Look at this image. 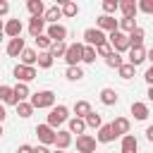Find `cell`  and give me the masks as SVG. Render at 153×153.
Returning a JSON list of instances; mask_svg holds the SVG:
<instances>
[{
    "instance_id": "cell-25",
    "label": "cell",
    "mask_w": 153,
    "mask_h": 153,
    "mask_svg": "<svg viewBox=\"0 0 153 153\" xmlns=\"http://www.w3.org/2000/svg\"><path fill=\"white\" fill-rule=\"evenodd\" d=\"M131 115H134L136 120H146V117H148V105H146V103H139V100L131 103Z\"/></svg>"
},
{
    "instance_id": "cell-45",
    "label": "cell",
    "mask_w": 153,
    "mask_h": 153,
    "mask_svg": "<svg viewBox=\"0 0 153 153\" xmlns=\"http://www.w3.org/2000/svg\"><path fill=\"white\" fill-rule=\"evenodd\" d=\"M7 12H10V2H7V0H0V17L7 14Z\"/></svg>"
},
{
    "instance_id": "cell-37",
    "label": "cell",
    "mask_w": 153,
    "mask_h": 153,
    "mask_svg": "<svg viewBox=\"0 0 153 153\" xmlns=\"http://www.w3.org/2000/svg\"><path fill=\"white\" fill-rule=\"evenodd\" d=\"M105 65L108 67H115V69H120L124 62H122V57H120V53H112L110 57H105Z\"/></svg>"
},
{
    "instance_id": "cell-49",
    "label": "cell",
    "mask_w": 153,
    "mask_h": 153,
    "mask_svg": "<svg viewBox=\"0 0 153 153\" xmlns=\"http://www.w3.org/2000/svg\"><path fill=\"white\" fill-rule=\"evenodd\" d=\"M146 60H151V65H153V48H151V50H146Z\"/></svg>"
},
{
    "instance_id": "cell-24",
    "label": "cell",
    "mask_w": 153,
    "mask_h": 153,
    "mask_svg": "<svg viewBox=\"0 0 153 153\" xmlns=\"http://www.w3.org/2000/svg\"><path fill=\"white\" fill-rule=\"evenodd\" d=\"M100 103L103 105H115L117 103V91L115 88H103L100 91Z\"/></svg>"
},
{
    "instance_id": "cell-29",
    "label": "cell",
    "mask_w": 153,
    "mask_h": 153,
    "mask_svg": "<svg viewBox=\"0 0 153 153\" xmlns=\"http://www.w3.org/2000/svg\"><path fill=\"white\" fill-rule=\"evenodd\" d=\"M134 29H136V19H134V17H122V19H120V31H122V33H124V31L131 33Z\"/></svg>"
},
{
    "instance_id": "cell-3",
    "label": "cell",
    "mask_w": 153,
    "mask_h": 153,
    "mask_svg": "<svg viewBox=\"0 0 153 153\" xmlns=\"http://www.w3.org/2000/svg\"><path fill=\"white\" fill-rule=\"evenodd\" d=\"M108 43L112 45L115 53H122V50H129V48H131V45H129V36L122 33V31H112V33L108 36Z\"/></svg>"
},
{
    "instance_id": "cell-10",
    "label": "cell",
    "mask_w": 153,
    "mask_h": 153,
    "mask_svg": "<svg viewBox=\"0 0 153 153\" xmlns=\"http://www.w3.org/2000/svg\"><path fill=\"white\" fill-rule=\"evenodd\" d=\"M48 38H50L53 43H60V41L67 38V29H65L62 24H50V26H48Z\"/></svg>"
},
{
    "instance_id": "cell-14",
    "label": "cell",
    "mask_w": 153,
    "mask_h": 153,
    "mask_svg": "<svg viewBox=\"0 0 153 153\" xmlns=\"http://www.w3.org/2000/svg\"><path fill=\"white\" fill-rule=\"evenodd\" d=\"M136 148H139V141H136L134 134L122 136V148H120V153H136Z\"/></svg>"
},
{
    "instance_id": "cell-23",
    "label": "cell",
    "mask_w": 153,
    "mask_h": 153,
    "mask_svg": "<svg viewBox=\"0 0 153 153\" xmlns=\"http://www.w3.org/2000/svg\"><path fill=\"white\" fill-rule=\"evenodd\" d=\"M62 17V7H57V5H53V7H48L45 10V14H43V19L45 22H50V24H57V19Z\"/></svg>"
},
{
    "instance_id": "cell-28",
    "label": "cell",
    "mask_w": 153,
    "mask_h": 153,
    "mask_svg": "<svg viewBox=\"0 0 153 153\" xmlns=\"http://www.w3.org/2000/svg\"><path fill=\"white\" fill-rule=\"evenodd\" d=\"M26 10L31 12V17H43V14H45L41 0H29V2H26Z\"/></svg>"
},
{
    "instance_id": "cell-7",
    "label": "cell",
    "mask_w": 153,
    "mask_h": 153,
    "mask_svg": "<svg viewBox=\"0 0 153 153\" xmlns=\"http://www.w3.org/2000/svg\"><path fill=\"white\" fill-rule=\"evenodd\" d=\"M76 151H79V153H93V151H96V139H93L91 134L76 136Z\"/></svg>"
},
{
    "instance_id": "cell-22",
    "label": "cell",
    "mask_w": 153,
    "mask_h": 153,
    "mask_svg": "<svg viewBox=\"0 0 153 153\" xmlns=\"http://www.w3.org/2000/svg\"><path fill=\"white\" fill-rule=\"evenodd\" d=\"M120 10H122V14H124V17H136L139 5H136L134 0H122V2H120Z\"/></svg>"
},
{
    "instance_id": "cell-16",
    "label": "cell",
    "mask_w": 153,
    "mask_h": 153,
    "mask_svg": "<svg viewBox=\"0 0 153 153\" xmlns=\"http://www.w3.org/2000/svg\"><path fill=\"white\" fill-rule=\"evenodd\" d=\"M91 112H93V110H91V103H88V100H76V103H74V115H76V117L86 120Z\"/></svg>"
},
{
    "instance_id": "cell-6",
    "label": "cell",
    "mask_w": 153,
    "mask_h": 153,
    "mask_svg": "<svg viewBox=\"0 0 153 153\" xmlns=\"http://www.w3.org/2000/svg\"><path fill=\"white\" fill-rule=\"evenodd\" d=\"M36 136H38V141H41L43 146H48V143H55L57 131H55L50 124H38V127H36Z\"/></svg>"
},
{
    "instance_id": "cell-19",
    "label": "cell",
    "mask_w": 153,
    "mask_h": 153,
    "mask_svg": "<svg viewBox=\"0 0 153 153\" xmlns=\"http://www.w3.org/2000/svg\"><path fill=\"white\" fill-rule=\"evenodd\" d=\"M19 57H22V65H26V67H33V65L38 62V53H36L33 48H24V53H22Z\"/></svg>"
},
{
    "instance_id": "cell-4",
    "label": "cell",
    "mask_w": 153,
    "mask_h": 153,
    "mask_svg": "<svg viewBox=\"0 0 153 153\" xmlns=\"http://www.w3.org/2000/svg\"><path fill=\"white\" fill-rule=\"evenodd\" d=\"M84 43L91 45V48H98V45L108 43V36H105L100 29H86V31H84Z\"/></svg>"
},
{
    "instance_id": "cell-44",
    "label": "cell",
    "mask_w": 153,
    "mask_h": 153,
    "mask_svg": "<svg viewBox=\"0 0 153 153\" xmlns=\"http://www.w3.org/2000/svg\"><path fill=\"white\" fill-rule=\"evenodd\" d=\"M143 79L148 81V86H153V65H151V67L146 69V74H143Z\"/></svg>"
},
{
    "instance_id": "cell-35",
    "label": "cell",
    "mask_w": 153,
    "mask_h": 153,
    "mask_svg": "<svg viewBox=\"0 0 153 153\" xmlns=\"http://www.w3.org/2000/svg\"><path fill=\"white\" fill-rule=\"evenodd\" d=\"M86 127H93V129H100V127H103V120H100V115H98V112H91V115L86 117Z\"/></svg>"
},
{
    "instance_id": "cell-36",
    "label": "cell",
    "mask_w": 153,
    "mask_h": 153,
    "mask_svg": "<svg viewBox=\"0 0 153 153\" xmlns=\"http://www.w3.org/2000/svg\"><path fill=\"white\" fill-rule=\"evenodd\" d=\"M38 67H43V69L53 67V55L50 53H38Z\"/></svg>"
},
{
    "instance_id": "cell-26",
    "label": "cell",
    "mask_w": 153,
    "mask_h": 153,
    "mask_svg": "<svg viewBox=\"0 0 153 153\" xmlns=\"http://www.w3.org/2000/svg\"><path fill=\"white\" fill-rule=\"evenodd\" d=\"M84 129H86V120H81V117H72L69 120V134H84Z\"/></svg>"
},
{
    "instance_id": "cell-47",
    "label": "cell",
    "mask_w": 153,
    "mask_h": 153,
    "mask_svg": "<svg viewBox=\"0 0 153 153\" xmlns=\"http://www.w3.org/2000/svg\"><path fill=\"white\" fill-rule=\"evenodd\" d=\"M146 139L153 143V124H151V127H146Z\"/></svg>"
},
{
    "instance_id": "cell-21",
    "label": "cell",
    "mask_w": 153,
    "mask_h": 153,
    "mask_svg": "<svg viewBox=\"0 0 153 153\" xmlns=\"http://www.w3.org/2000/svg\"><path fill=\"white\" fill-rule=\"evenodd\" d=\"M143 36H146V31H143L141 26H136V29L129 33V45H131V48H141V43H143Z\"/></svg>"
},
{
    "instance_id": "cell-1",
    "label": "cell",
    "mask_w": 153,
    "mask_h": 153,
    "mask_svg": "<svg viewBox=\"0 0 153 153\" xmlns=\"http://www.w3.org/2000/svg\"><path fill=\"white\" fill-rule=\"evenodd\" d=\"M31 105H33V110L38 108H53L55 105V93L53 91H38V93H31Z\"/></svg>"
},
{
    "instance_id": "cell-43",
    "label": "cell",
    "mask_w": 153,
    "mask_h": 153,
    "mask_svg": "<svg viewBox=\"0 0 153 153\" xmlns=\"http://www.w3.org/2000/svg\"><path fill=\"white\" fill-rule=\"evenodd\" d=\"M139 10L146 12V14H153V0H141L139 2Z\"/></svg>"
},
{
    "instance_id": "cell-13",
    "label": "cell",
    "mask_w": 153,
    "mask_h": 153,
    "mask_svg": "<svg viewBox=\"0 0 153 153\" xmlns=\"http://www.w3.org/2000/svg\"><path fill=\"white\" fill-rule=\"evenodd\" d=\"M100 143H110V141H115L117 139V134H115V129H112V124H103L100 129H98V136H96Z\"/></svg>"
},
{
    "instance_id": "cell-50",
    "label": "cell",
    "mask_w": 153,
    "mask_h": 153,
    "mask_svg": "<svg viewBox=\"0 0 153 153\" xmlns=\"http://www.w3.org/2000/svg\"><path fill=\"white\" fill-rule=\"evenodd\" d=\"M5 117H7V112H5V108L0 105V124H2V120H5Z\"/></svg>"
},
{
    "instance_id": "cell-46",
    "label": "cell",
    "mask_w": 153,
    "mask_h": 153,
    "mask_svg": "<svg viewBox=\"0 0 153 153\" xmlns=\"http://www.w3.org/2000/svg\"><path fill=\"white\" fill-rule=\"evenodd\" d=\"M17 153H33V148H31L29 143H22V146L17 148Z\"/></svg>"
},
{
    "instance_id": "cell-2",
    "label": "cell",
    "mask_w": 153,
    "mask_h": 153,
    "mask_svg": "<svg viewBox=\"0 0 153 153\" xmlns=\"http://www.w3.org/2000/svg\"><path fill=\"white\" fill-rule=\"evenodd\" d=\"M65 60H67L69 67H79V62L84 60V43H72V45H67Z\"/></svg>"
},
{
    "instance_id": "cell-17",
    "label": "cell",
    "mask_w": 153,
    "mask_h": 153,
    "mask_svg": "<svg viewBox=\"0 0 153 153\" xmlns=\"http://www.w3.org/2000/svg\"><path fill=\"white\" fill-rule=\"evenodd\" d=\"M110 124H112V129H115L117 136H127V134H129V120H127V117H117V120L110 122Z\"/></svg>"
},
{
    "instance_id": "cell-55",
    "label": "cell",
    "mask_w": 153,
    "mask_h": 153,
    "mask_svg": "<svg viewBox=\"0 0 153 153\" xmlns=\"http://www.w3.org/2000/svg\"><path fill=\"white\" fill-rule=\"evenodd\" d=\"M0 41H2V33H0Z\"/></svg>"
},
{
    "instance_id": "cell-9",
    "label": "cell",
    "mask_w": 153,
    "mask_h": 153,
    "mask_svg": "<svg viewBox=\"0 0 153 153\" xmlns=\"http://www.w3.org/2000/svg\"><path fill=\"white\" fill-rule=\"evenodd\" d=\"M98 29L100 31H120V22L115 19V17H110V14H100L98 17Z\"/></svg>"
},
{
    "instance_id": "cell-38",
    "label": "cell",
    "mask_w": 153,
    "mask_h": 153,
    "mask_svg": "<svg viewBox=\"0 0 153 153\" xmlns=\"http://www.w3.org/2000/svg\"><path fill=\"white\" fill-rule=\"evenodd\" d=\"M134 69H136L134 65H129V62H124V65H122V67H120L117 72H120V76H122V79H131V76H134Z\"/></svg>"
},
{
    "instance_id": "cell-52",
    "label": "cell",
    "mask_w": 153,
    "mask_h": 153,
    "mask_svg": "<svg viewBox=\"0 0 153 153\" xmlns=\"http://www.w3.org/2000/svg\"><path fill=\"white\" fill-rule=\"evenodd\" d=\"M2 31H5V24H2V19H0V33H2Z\"/></svg>"
},
{
    "instance_id": "cell-40",
    "label": "cell",
    "mask_w": 153,
    "mask_h": 153,
    "mask_svg": "<svg viewBox=\"0 0 153 153\" xmlns=\"http://www.w3.org/2000/svg\"><path fill=\"white\" fill-rule=\"evenodd\" d=\"M103 10H105V14H112L120 10V2L117 0H103Z\"/></svg>"
},
{
    "instance_id": "cell-31",
    "label": "cell",
    "mask_w": 153,
    "mask_h": 153,
    "mask_svg": "<svg viewBox=\"0 0 153 153\" xmlns=\"http://www.w3.org/2000/svg\"><path fill=\"white\" fill-rule=\"evenodd\" d=\"M14 96H17L19 103H24V100L31 96V93H29V86H26V84H17V86H14Z\"/></svg>"
},
{
    "instance_id": "cell-54",
    "label": "cell",
    "mask_w": 153,
    "mask_h": 153,
    "mask_svg": "<svg viewBox=\"0 0 153 153\" xmlns=\"http://www.w3.org/2000/svg\"><path fill=\"white\" fill-rule=\"evenodd\" d=\"M53 153H65V151H53Z\"/></svg>"
},
{
    "instance_id": "cell-8",
    "label": "cell",
    "mask_w": 153,
    "mask_h": 153,
    "mask_svg": "<svg viewBox=\"0 0 153 153\" xmlns=\"http://www.w3.org/2000/svg\"><path fill=\"white\" fill-rule=\"evenodd\" d=\"M14 76H17L19 84H26V81L36 79V69L33 67H26V65H17L14 67Z\"/></svg>"
},
{
    "instance_id": "cell-48",
    "label": "cell",
    "mask_w": 153,
    "mask_h": 153,
    "mask_svg": "<svg viewBox=\"0 0 153 153\" xmlns=\"http://www.w3.org/2000/svg\"><path fill=\"white\" fill-rule=\"evenodd\" d=\"M33 153H53V151H48L45 146H36V148H33Z\"/></svg>"
},
{
    "instance_id": "cell-39",
    "label": "cell",
    "mask_w": 153,
    "mask_h": 153,
    "mask_svg": "<svg viewBox=\"0 0 153 153\" xmlns=\"http://www.w3.org/2000/svg\"><path fill=\"white\" fill-rule=\"evenodd\" d=\"M65 74H67V79H69V81H79V79L84 76L81 67H67V72H65Z\"/></svg>"
},
{
    "instance_id": "cell-42",
    "label": "cell",
    "mask_w": 153,
    "mask_h": 153,
    "mask_svg": "<svg viewBox=\"0 0 153 153\" xmlns=\"http://www.w3.org/2000/svg\"><path fill=\"white\" fill-rule=\"evenodd\" d=\"M81 62H96V48H91V45H84V60Z\"/></svg>"
},
{
    "instance_id": "cell-20",
    "label": "cell",
    "mask_w": 153,
    "mask_h": 153,
    "mask_svg": "<svg viewBox=\"0 0 153 153\" xmlns=\"http://www.w3.org/2000/svg\"><path fill=\"white\" fill-rule=\"evenodd\" d=\"M146 60V50H143V45L141 48H129V65H141Z\"/></svg>"
},
{
    "instance_id": "cell-5",
    "label": "cell",
    "mask_w": 153,
    "mask_h": 153,
    "mask_svg": "<svg viewBox=\"0 0 153 153\" xmlns=\"http://www.w3.org/2000/svg\"><path fill=\"white\" fill-rule=\"evenodd\" d=\"M67 115H69L67 105H57V108H50V115H48V122H45V124H50V127L55 129L57 124H62V122L67 120Z\"/></svg>"
},
{
    "instance_id": "cell-30",
    "label": "cell",
    "mask_w": 153,
    "mask_h": 153,
    "mask_svg": "<svg viewBox=\"0 0 153 153\" xmlns=\"http://www.w3.org/2000/svg\"><path fill=\"white\" fill-rule=\"evenodd\" d=\"M48 53L53 55V60H55V57H65V53H67V43H65V41H60V43H53V48H50Z\"/></svg>"
},
{
    "instance_id": "cell-18",
    "label": "cell",
    "mask_w": 153,
    "mask_h": 153,
    "mask_svg": "<svg viewBox=\"0 0 153 153\" xmlns=\"http://www.w3.org/2000/svg\"><path fill=\"white\" fill-rule=\"evenodd\" d=\"M0 100L7 103V105H19V100L14 96V88H10V86H0Z\"/></svg>"
},
{
    "instance_id": "cell-12",
    "label": "cell",
    "mask_w": 153,
    "mask_h": 153,
    "mask_svg": "<svg viewBox=\"0 0 153 153\" xmlns=\"http://www.w3.org/2000/svg\"><path fill=\"white\" fill-rule=\"evenodd\" d=\"M43 29H45V19H43V17H31V22H29V33H31L33 38H38V36H43Z\"/></svg>"
},
{
    "instance_id": "cell-33",
    "label": "cell",
    "mask_w": 153,
    "mask_h": 153,
    "mask_svg": "<svg viewBox=\"0 0 153 153\" xmlns=\"http://www.w3.org/2000/svg\"><path fill=\"white\" fill-rule=\"evenodd\" d=\"M17 115H19V117H31V115H33V105L26 103V100L19 103V105H17Z\"/></svg>"
},
{
    "instance_id": "cell-51",
    "label": "cell",
    "mask_w": 153,
    "mask_h": 153,
    "mask_svg": "<svg viewBox=\"0 0 153 153\" xmlns=\"http://www.w3.org/2000/svg\"><path fill=\"white\" fill-rule=\"evenodd\" d=\"M148 98H151V103H153V86H148Z\"/></svg>"
},
{
    "instance_id": "cell-32",
    "label": "cell",
    "mask_w": 153,
    "mask_h": 153,
    "mask_svg": "<svg viewBox=\"0 0 153 153\" xmlns=\"http://www.w3.org/2000/svg\"><path fill=\"white\" fill-rule=\"evenodd\" d=\"M33 41H36V45H38L43 53H48V50L53 48V41L48 38V33H43V36H38V38H33Z\"/></svg>"
},
{
    "instance_id": "cell-27",
    "label": "cell",
    "mask_w": 153,
    "mask_h": 153,
    "mask_svg": "<svg viewBox=\"0 0 153 153\" xmlns=\"http://www.w3.org/2000/svg\"><path fill=\"white\" fill-rule=\"evenodd\" d=\"M69 143H72V134H69V131H57V136H55V146H57V151H65Z\"/></svg>"
},
{
    "instance_id": "cell-34",
    "label": "cell",
    "mask_w": 153,
    "mask_h": 153,
    "mask_svg": "<svg viewBox=\"0 0 153 153\" xmlns=\"http://www.w3.org/2000/svg\"><path fill=\"white\" fill-rule=\"evenodd\" d=\"M76 12H79V7H76V2H62V14L65 17H76Z\"/></svg>"
},
{
    "instance_id": "cell-53",
    "label": "cell",
    "mask_w": 153,
    "mask_h": 153,
    "mask_svg": "<svg viewBox=\"0 0 153 153\" xmlns=\"http://www.w3.org/2000/svg\"><path fill=\"white\" fill-rule=\"evenodd\" d=\"M0 136H2V124H0Z\"/></svg>"
},
{
    "instance_id": "cell-15",
    "label": "cell",
    "mask_w": 153,
    "mask_h": 153,
    "mask_svg": "<svg viewBox=\"0 0 153 153\" xmlns=\"http://www.w3.org/2000/svg\"><path fill=\"white\" fill-rule=\"evenodd\" d=\"M5 33H7L10 38H19V36H22V22H19V19H7Z\"/></svg>"
},
{
    "instance_id": "cell-41",
    "label": "cell",
    "mask_w": 153,
    "mask_h": 153,
    "mask_svg": "<svg viewBox=\"0 0 153 153\" xmlns=\"http://www.w3.org/2000/svg\"><path fill=\"white\" fill-rule=\"evenodd\" d=\"M115 50H112V45L110 43H103V45H98L96 48V55H100V57H110Z\"/></svg>"
},
{
    "instance_id": "cell-11",
    "label": "cell",
    "mask_w": 153,
    "mask_h": 153,
    "mask_svg": "<svg viewBox=\"0 0 153 153\" xmlns=\"http://www.w3.org/2000/svg\"><path fill=\"white\" fill-rule=\"evenodd\" d=\"M24 38L19 36V38H10V43H7V55L10 57H19L22 53H24Z\"/></svg>"
}]
</instances>
